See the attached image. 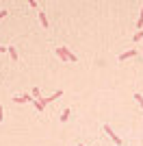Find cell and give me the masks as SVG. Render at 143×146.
Instances as JSON below:
<instances>
[{
	"mask_svg": "<svg viewBox=\"0 0 143 146\" xmlns=\"http://www.w3.org/2000/svg\"><path fill=\"white\" fill-rule=\"evenodd\" d=\"M56 55H59L63 61H70V63H76V61H78V57L74 55L70 48H63V46H61V48H56Z\"/></svg>",
	"mask_w": 143,
	"mask_h": 146,
	"instance_id": "obj_1",
	"label": "cell"
},
{
	"mask_svg": "<svg viewBox=\"0 0 143 146\" xmlns=\"http://www.w3.org/2000/svg\"><path fill=\"white\" fill-rule=\"evenodd\" d=\"M102 129H104V133H106L108 137H111V140L115 142V146H121V137H119V135H115V131H113L111 127H108V124H104Z\"/></svg>",
	"mask_w": 143,
	"mask_h": 146,
	"instance_id": "obj_2",
	"label": "cell"
},
{
	"mask_svg": "<svg viewBox=\"0 0 143 146\" xmlns=\"http://www.w3.org/2000/svg\"><path fill=\"white\" fill-rule=\"evenodd\" d=\"M59 96H63V92H54V94H52V96H46V98H37V100H39V103H41L43 105V107H46V105L48 103H54V100H56V98H59Z\"/></svg>",
	"mask_w": 143,
	"mask_h": 146,
	"instance_id": "obj_3",
	"label": "cell"
},
{
	"mask_svg": "<svg viewBox=\"0 0 143 146\" xmlns=\"http://www.w3.org/2000/svg\"><path fill=\"white\" fill-rule=\"evenodd\" d=\"M13 100H15V103H20V105H24V103H33L35 98H33V94H20V96H15Z\"/></svg>",
	"mask_w": 143,
	"mask_h": 146,
	"instance_id": "obj_4",
	"label": "cell"
},
{
	"mask_svg": "<svg viewBox=\"0 0 143 146\" xmlns=\"http://www.w3.org/2000/svg\"><path fill=\"white\" fill-rule=\"evenodd\" d=\"M130 57H137V48H130V50H126V52H121L117 59H119V61H128Z\"/></svg>",
	"mask_w": 143,
	"mask_h": 146,
	"instance_id": "obj_5",
	"label": "cell"
},
{
	"mask_svg": "<svg viewBox=\"0 0 143 146\" xmlns=\"http://www.w3.org/2000/svg\"><path fill=\"white\" fill-rule=\"evenodd\" d=\"M70 113H72V109H70V107H65L63 113H61V122H67V120H70Z\"/></svg>",
	"mask_w": 143,
	"mask_h": 146,
	"instance_id": "obj_6",
	"label": "cell"
},
{
	"mask_svg": "<svg viewBox=\"0 0 143 146\" xmlns=\"http://www.w3.org/2000/svg\"><path fill=\"white\" fill-rule=\"evenodd\" d=\"M7 52L11 55V59H13V61H18V59H20V57H18V50L13 48V46H9V48H7Z\"/></svg>",
	"mask_w": 143,
	"mask_h": 146,
	"instance_id": "obj_7",
	"label": "cell"
},
{
	"mask_svg": "<svg viewBox=\"0 0 143 146\" xmlns=\"http://www.w3.org/2000/svg\"><path fill=\"white\" fill-rule=\"evenodd\" d=\"M132 98H134V100L141 105V109H143V96H141V94H139V92H134V94H132Z\"/></svg>",
	"mask_w": 143,
	"mask_h": 146,
	"instance_id": "obj_8",
	"label": "cell"
},
{
	"mask_svg": "<svg viewBox=\"0 0 143 146\" xmlns=\"http://www.w3.org/2000/svg\"><path fill=\"white\" fill-rule=\"evenodd\" d=\"M39 20H41V24L48 29V18H46V11H39Z\"/></svg>",
	"mask_w": 143,
	"mask_h": 146,
	"instance_id": "obj_9",
	"label": "cell"
},
{
	"mask_svg": "<svg viewBox=\"0 0 143 146\" xmlns=\"http://www.w3.org/2000/svg\"><path fill=\"white\" fill-rule=\"evenodd\" d=\"M33 105H35V109L39 111V113H41V111H43V105L39 103V100H37V98H35V100H33Z\"/></svg>",
	"mask_w": 143,
	"mask_h": 146,
	"instance_id": "obj_10",
	"label": "cell"
},
{
	"mask_svg": "<svg viewBox=\"0 0 143 146\" xmlns=\"http://www.w3.org/2000/svg\"><path fill=\"white\" fill-rule=\"evenodd\" d=\"M137 29H143V7H141V15H139V22H137Z\"/></svg>",
	"mask_w": 143,
	"mask_h": 146,
	"instance_id": "obj_11",
	"label": "cell"
},
{
	"mask_svg": "<svg viewBox=\"0 0 143 146\" xmlns=\"http://www.w3.org/2000/svg\"><path fill=\"white\" fill-rule=\"evenodd\" d=\"M30 94H33V98H39V96H41V90H39V87H33Z\"/></svg>",
	"mask_w": 143,
	"mask_h": 146,
	"instance_id": "obj_12",
	"label": "cell"
},
{
	"mask_svg": "<svg viewBox=\"0 0 143 146\" xmlns=\"http://www.w3.org/2000/svg\"><path fill=\"white\" fill-rule=\"evenodd\" d=\"M141 39H143V31H139V33H137V35H134V37H132V42H141Z\"/></svg>",
	"mask_w": 143,
	"mask_h": 146,
	"instance_id": "obj_13",
	"label": "cell"
},
{
	"mask_svg": "<svg viewBox=\"0 0 143 146\" xmlns=\"http://www.w3.org/2000/svg\"><path fill=\"white\" fill-rule=\"evenodd\" d=\"M28 5L33 7V9H37V7H39V2H37V0H28Z\"/></svg>",
	"mask_w": 143,
	"mask_h": 146,
	"instance_id": "obj_14",
	"label": "cell"
},
{
	"mask_svg": "<svg viewBox=\"0 0 143 146\" xmlns=\"http://www.w3.org/2000/svg\"><path fill=\"white\" fill-rule=\"evenodd\" d=\"M7 13H9V11H7V9H2V11H0V20H2V18H7Z\"/></svg>",
	"mask_w": 143,
	"mask_h": 146,
	"instance_id": "obj_15",
	"label": "cell"
},
{
	"mask_svg": "<svg viewBox=\"0 0 143 146\" xmlns=\"http://www.w3.org/2000/svg\"><path fill=\"white\" fill-rule=\"evenodd\" d=\"M5 120V111H2V107H0V122Z\"/></svg>",
	"mask_w": 143,
	"mask_h": 146,
	"instance_id": "obj_16",
	"label": "cell"
},
{
	"mask_svg": "<svg viewBox=\"0 0 143 146\" xmlns=\"http://www.w3.org/2000/svg\"><path fill=\"white\" fill-rule=\"evenodd\" d=\"M5 50H7V48H5V46H0V52H5Z\"/></svg>",
	"mask_w": 143,
	"mask_h": 146,
	"instance_id": "obj_17",
	"label": "cell"
},
{
	"mask_svg": "<svg viewBox=\"0 0 143 146\" xmlns=\"http://www.w3.org/2000/svg\"><path fill=\"white\" fill-rule=\"evenodd\" d=\"M78 146H85V144H83V142H78Z\"/></svg>",
	"mask_w": 143,
	"mask_h": 146,
	"instance_id": "obj_18",
	"label": "cell"
}]
</instances>
